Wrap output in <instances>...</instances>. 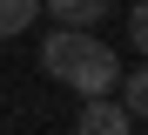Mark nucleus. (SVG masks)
Listing matches in <instances>:
<instances>
[{"instance_id": "f257e3e1", "label": "nucleus", "mask_w": 148, "mask_h": 135, "mask_svg": "<svg viewBox=\"0 0 148 135\" xmlns=\"http://www.w3.org/2000/svg\"><path fill=\"white\" fill-rule=\"evenodd\" d=\"M61 81H67L74 95H114V88H121V54H114L108 41H88L81 61H74Z\"/></svg>"}, {"instance_id": "f03ea898", "label": "nucleus", "mask_w": 148, "mask_h": 135, "mask_svg": "<svg viewBox=\"0 0 148 135\" xmlns=\"http://www.w3.org/2000/svg\"><path fill=\"white\" fill-rule=\"evenodd\" d=\"M81 135H128L135 115L121 108V95H81V115H74Z\"/></svg>"}, {"instance_id": "7ed1b4c3", "label": "nucleus", "mask_w": 148, "mask_h": 135, "mask_svg": "<svg viewBox=\"0 0 148 135\" xmlns=\"http://www.w3.org/2000/svg\"><path fill=\"white\" fill-rule=\"evenodd\" d=\"M88 41H94V27H67V20H61V34H47V41H40V68L61 81L74 61H81V47H88Z\"/></svg>"}, {"instance_id": "20e7f679", "label": "nucleus", "mask_w": 148, "mask_h": 135, "mask_svg": "<svg viewBox=\"0 0 148 135\" xmlns=\"http://www.w3.org/2000/svg\"><path fill=\"white\" fill-rule=\"evenodd\" d=\"M108 7H114V0H40V14H54V20H67V27H101Z\"/></svg>"}, {"instance_id": "39448f33", "label": "nucleus", "mask_w": 148, "mask_h": 135, "mask_svg": "<svg viewBox=\"0 0 148 135\" xmlns=\"http://www.w3.org/2000/svg\"><path fill=\"white\" fill-rule=\"evenodd\" d=\"M114 95H121V108H128L135 122H148V54H141V68H135V74H121V88H114Z\"/></svg>"}, {"instance_id": "423d86ee", "label": "nucleus", "mask_w": 148, "mask_h": 135, "mask_svg": "<svg viewBox=\"0 0 148 135\" xmlns=\"http://www.w3.org/2000/svg\"><path fill=\"white\" fill-rule=\"evenodd\" d=\"M40 20V0H0V41L27 34V27Z\"/></svg>"}, {"instance_id": "0eeeda50", "label": "nucleus", "mask_w": 148, "mask_h": 135, "mask_svg": "<svg viewBox=\"0 0 148 135\" xmlns=\"http://www.w3.org/2000/svg\"><path fill=\"white\" fill-rule=\"evenodd\" d=\"M128 41H135V54H148V0L128 7Z\"/></svg>"}]
</instances>
